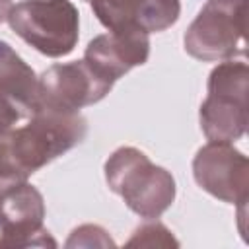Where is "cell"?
Segmentation results:
<instances>
[{
  "label": "cell",
  "mask_w": 249,
  "mask_h": 249,
  "mask_svg": "<svg viewBox=\"0 0 249 249\" xmlns=\"http://www.w3.org/2000/svg\"><path fill=\"white\" fill-rule=\"evenodd\" d=\"M88 132L80 113L37 109L23 124L0 134V181L4 185L27 181L29 175L78 146Z\"/></svg>",
  "instance_id": "1"
},
{
  "label": "cell",
  "mask_w": 249,
  "mask_h": 249,
  "mask_svg": "<svg viewBox=\"0 0 249 249\" xmlns=\"http://www.w3.org/2000/svg\"><path fill=\"white\" fill-rule=\"evenodd\" d=\"M107 187L119 195L128 210L146 220L160 218L175 200L177 187L173 175L134 148L121 146L105 161Z\"/></svg>",
  "instance_id": "2"
},
{
  "label": "cell",
  "mask_w": 249,
  "mask_h": 249,
  "mask_svg": "<svg viewBox=\"0 0 249 249\" xmlns=\"http://www.w3.org/2000/svg\"><path fill=\"white\" fill-rule=\"evenodd\" d=\"M206 89V99L198 111L204 136L212 142L239 140L247 130V64L233 58L222 60L212 68Z\"/></svg>",
  "instance_id": "3"
},
{
  "label": "cell",
  "mask_w": 249,
  "mask_h": 249,
  "mask_svg": "<svg viewBox=\"0 0 249 249\" xmlns=\"http://www.w3.org/2000/svg\"><path fill=\"white\" fill-rule=\"evenodd\" d=\"M10 29L49 58L70 54L80 37V14L70 0H21L12 6Z\"/></svg>",
  "instance_id": "4"
},
{
  "label": "cell",
  "mask_w": 249,
  "mask_h": 249,
  "mask_svg": "<svg viewBox=\"0 0 249 249\" xmlns=\"http://www.w3.org/2000/svg\"><path fill=\"white\" fill-rule=\"evenodd\" d=\"M247 0H206L183 35L185 53L202 62L245 54Z\"/></svg>",
  "instance_id": "5"
},
{
  "label": "cell",
  "mask_w": 249,
  "mask_h": 249,
  "mask_svg": "<svg viewBox=\"0 0 249 249\" xmlns=\"http://www.w3.org/2000/svg\"><path fill=\"white\" fill-rule=\"evenodd\" d=\"M115 84L101 78L82 58L53 64L39 76V107L56 113H80L82 107L101 101Z\"/></svg>",
  "instance_id": "6"
},
{
  "label": "cell",
  "mask_w": 249,
  "mask_h": 249,
  "mask_svg": "<svg viewBox=\"0 0 249 249\" xmlns=\"http://www.w3.org/2000/svg\"><path fill=\"white\" fill-rule=\"evenodd\" d=\"M196 185L228 204H245L249 198V160L233 142H212L198 148L193 160Z\"/></svg>",
  "instance_id": "7"
},
{
  "label": "cell",
  "mask_w": 249,
  "mask_h": 249,
  "mask_svg": "<svg viewBox=\"0 0 249 249\" xmlns=\"http://www.w3.org/2000/svg\"><path fill=\"white\" fill-rule=\"evenodd\" d=\"M43 195L27 181L10 183L0 195V247H56L43 226Z\"/></svg>",
  "instance_id": "8"
},
{
  "label": "cell",
  "mask_w": 249,
  "mask_h": 249,
  "mask_svg": "<svg viewBox=\"0 0 249 249\" xmlns=\"http://www.w3.org/2000/svg\"><path fill=\"white\" fill-rule=\"evenodd\" d=\"M150 56V35L134 29H111L93 37L84 53V60L107 82L115 84L126 72L142 66Z\"/></svg>",
  "instance_id": "9"
},
{
  "label": "cell",
  "mask_w": 249,
  "mask_h": 249,
  "mask_svg": "<svg viewBox=\"0 0 249 249\" xmlns=\"http://www.w3.org/2000/svg\"><path fill=\"white\" fill-rule=\"evenodd\" d=\"M39 107V78L35 70L12 49L0 41V115L19 124Z\"/></svg>",
  "instance_id": "10"
},
{
  "label": "cell",
  "mask_w": 249,
  "mask_h": 249,
  "mask_svg": "<svg viewBox=\"0 0 249 249\" xmlns=\"http://www.w3.org/2000/svg\"><path fill=\"white\" fill-rule=\"evenodd\" d=\"M91 10L101 25L111 29L134 27L144 33H160L181 16L179 0H91Z\"/></svg>",
  "instance_id": "11"
},
{
  "label": "cell",
  "mask_w": 249,
  "mask_h": 249,
  "mask_svg": "<svg viewBox=\"0 0 249 249\" xmlns=\"http://www.w3.org/2000/svg\"><path fill=\"white\" fill-rule=\"evenodd\" d=\"M126 245H148V247H154V245H179V241L173 237V233L160 222H148L140 228L134 230L132 237L126 241Z\"/></svg>",
  "instance_id": "12"
},
{
  "label": "cell",
  "mask_w": 249,
  "mask_h": 249,
  "mask_svg": "<svg viewBox=\"0 0 249 249\" xmlns=\"http://www.w3.org/2000/svg\"><path fill=\"white\" fill-rule=\"evenodd\" d=\"M66 247H115L109 231L95 224H84L72 230Z\"/></svg>",
  "instance_id": "13"
},
{
  "label": "cell",
  "mask_w": 249,
  "mask_h": 249,
  "mask_svg": "<svg viewBox=\"0 0 249 249\" xmlns=\"http://www.w3.org/2000/svg\"><path fill=\"white\" fill-rule=\"evenodd\" d=\"M12 0H0V23H4L8 19V14L12 10Z\"/></svg>",
  "instance_id": "14"
},
{
  "label": "cell",
  "mask_w": 249,
  "mask_h": 249,
  "mask_svg": "<svg viewBox=\"0 0 249 249\" xmlns=\"http://www.w3.org/2000/svg\"><path fill=\"white\" fill-rule=\"evenodd\" d=\"M10 126H14V124H12V123H8V121H6V119L0 115V134H2L4 130H8Z\"/></svg>",
  "instance_id": "15"
},
{
  "label": "cell",
  "mask_w": 249,
  "mask_h": 249,
  "mask_svg": "<svg viewBox=\"0 0 249 249\" xmlns=\"http://www.w3.org/2000/svg\"><path fill=\"white\" fill-rule=\"evenodd\" d=\"M4 187H6V185H4L2 181H0V195H2V191H4Z\"/></svg>",
  "instance_id": "16"
},
{
  "label": "cell",
  "mask_w": 249,
  "mask_h": 249,
  "mask_svg": "<svg viewBox=\"0 0 249 249\" xmlns=\"http://www.w3.org/2000/svg\"><path fill=\"white\" fill-rule=\"evenodd\" d=\"M88 2H91V0H88Z\"/></svg>",
  "instance_id": "17"
}]
</instances>
